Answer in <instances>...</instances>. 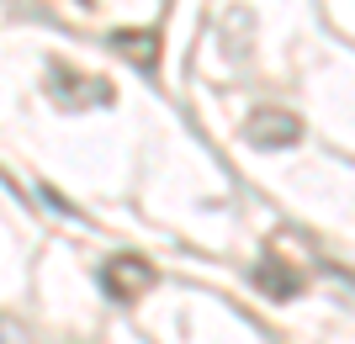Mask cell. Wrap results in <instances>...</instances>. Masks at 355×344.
I'll list each match as a JSON object with an SVG mask.
<instances>
[{"instance_id":"obj_4","label":"cell","mask_w":355,"mask_h":344,"mask_svg":"<svg viewBox=\"0 0 355 344\" xmlns=\"http://www.w3.org/2000/svg\"><path fill=\"white\" fill-rule=\"evenodd\" d=\"M254 286H260L266 297H276V302H292L297 291H302V275H297L282 255H266L260 265H254Z\"/></svg>"},{"instance_id":"obj_1","label":"cell","mask_w":355,"mask_h":344,"mask_svg":"<svg viewBox=\"0 0 355 344\" xmlns=\"http://www.w3.org/2000/svg\"><path fill=\"white\" fill-rule=\"evenodd\" d=\"M101 286H106L112 302H138L148 286H154V265H148L144 255H117V260H106Z\"/></svg>"},{"instance_id":"obj_2","label":"cell","mask_w":355,"mask_h":344,"mask_svg":"<svg viewBox=\"0 0 355 344\" xmlns=\"http://www.w3.org/2000/svg\"><path fill=\"white\" fill-rule=\"evenodd\" d=\"M244 133H250L254 149H292L297 138H302V122L292 111H282V106H260V111H250Z\"/></svg>"},{"instance_id":"obj_5","label":"cell","mask_w":355,"mask_h":344,"mask_svg":"<svg viewBox=\"0 0 355 344\" xmlns=\"http://www.w3.org/2000/svg\"><path fill=\"white\" fill-rule=\"evenodd\" d=\"M112 48H117L122 59H133L138 69H154V59H159V37L154 32H117Z\"/></svg>"},{"instance_id":"obj_3","label":"cell","mask_w":355,"mask_h":344,"mask_svg":"<svg viewBox=\"0 0 355 344\" xmlns=\"http://www.w3.org/2000/svg\"><path fill=\"white\" fill-rule=\"evenodd\" d=\"M53 85H48V96L59 106H112V85L106 80H96V75H74V69H53Z\"/></svg>"}]
</instances>
